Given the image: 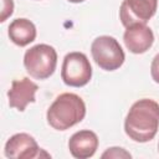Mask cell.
<instances>
[{
  "label": "cell",
  "instance_id": "6da1fadb",
  "mask_svg": "<svg viewBox=\"0 0 159 159\" xmlns=\"http://www.w3.org/2000/svg\"><path fill=\"white\" fill-rule=\"evenodd\" d=\"M159 128V103L150 98L134 102L124 119L125 134L137 143L152 140Z\"/></svg>",
  "mask_w": 159,
  "mask_h": 159
},
{
  "label": "cell",
  "instance_id": "7a4b0ae2",
  "mask_svg": "<svg viewBox=\"0 0 159 159\" xmlns=\"http://www.w3.org/2000/svg\"><path fill=\"white\" fill-rule=\"evenodd\" d=\"M86 116V104L76 93H62L52 102L46 113L47 123L56 130H67L82 122Z\"/></svg>",
  "mask_w": 159,
  "mask_h": 159
},
{
  "label": "cell",
  "instance_id": "3957f363",
  "mask_svg": "<svg viewBox=\"0 0 159 159\" xmlns=\"http://www.w3.org/2000/svg\"><path fill=\"white\" fill-rule=\"evenodd\" d=\"M24 66L26 72L36 80H46L56 70L57 52L47 43H39L29 50L24 55Z\"/></svg>",
  "mask_w": 159,
  "mask_h": 159
},
{
  "label": "cell",
  "instance_id": "277c9868",
  "mask_svg": "<svg viewBox=\"0 0 159 159\" xmlns=\"http://www.w3.org/2000/svg\"><path fill=\"white\" fill-rule=\"evenodd\" d=\"M91 53L94 62L104 71L118 70L125 60L124 51L119 42L112 36H98L91 45Z\"/></svg>",
  "mask_w": 159,
  "mask_h": 159
},
{
  "label": "cell",
  "instance_id": "5b68a950",
  "mask_svg": "<svg viewBox=\"0 0 159 159\" xmlns=\"http://www.w3.org/2000/svg\"><path fill=\"white\" fill-rule=\"evenodd\" d=\"M61 78L70 87H83L92 78V66L83 52H70L65 56Z\"/></svg>",
  "mask_w": 159,
  "mask_h": 159
},
{
  "label": "cell",
  "instance_id": "8992f818",
  "mask_svg": "<svg viewBox=\"0 0 159 159\" xmlns=\"http://www.w3.org/2000/svg\"><path fill=\"white\" fill-rule=\"evenodd\" d=\"M158 0H123L119 7V19L124 27L134 24H145L155 15Z\"/></svg>",
  "mask_w": 159,
  "mask_h": 159
},
{
  "label": "cell",
  "instance_id": "52a82bcc",
  "mask_svg": "<svg viewBox=\"0 0 159 159\" xmlns=\"http://www.w3.org/2000/svg\"><path fill=\"white\" fill-rule=\"evenodd\" d=\"M4 154L6 158L34 159L40 155V148L32 135L27 133H16L7 139Z\"/></svg>",
  "mask_w": 159,
  "mask_h": 159
},
{
  "label": "cell",
  "instance_id": "ba28073f",
  "mask_svg": "<svg viewBox=\"0 0 159 159\" xmlns=\"http://www.w3.org/2000/svg\"><path fill=\"white\" fill-rule=\"evenodd\" d=\"M123 41L132 53L140 55L152 47L154 42V34L145 24H134L125 27Z\"/></svg>",
  "mask_w": 159,
  "mask_h": 159
},
{
  "label": "cell",
  "instance_id": "9c48e42d",
  "mask_svg": "<svg viewBox=\"0 0 159 159\" xmlns=\"http://www.w3.org/2000/svg\"><path fill=\"white\" fill-rule=\"evenodd\" d=\"M37 89L39 86L27 77L14 80L11 88L7 91L9 106L11 108H16L19 112H24L29 103L35 102V94Z\"/></svg>",
  "mask_w": 159,
  "mask_h": 159
},
{
  "label": "cell",
  "instance_id": "30bf717a",
  "mask_svg": "<svg viewBox=\"0 0 159 159\" xmlns=\"http://www.w3.org/2000/svg\"><path fill=\"white\" fill-rule=\"evenodd\" d=\"M98 148V137L89 129H82L73 133L68 140V149L72 157L87 159L94 155Z\"/></svg>",
  "mask_w": 159,
  "mask_h": 159
},
{
  "label": "cell",
  "instance_id": "8fae6325",
  "mask_svg": "<svg viewBox=\"0 0 159 159\" xmlns=\"http://www.w3.org/2000/svg\"><path fill=\"white\" fill-rule=\"evenodd\" d=\"M7 34H9L10 40L15 45L24 47V46H27L29 43H31L36 39L37 31H36V26L34 25L32 21H30L29 19H25V17H19L10 22Z\"/></svg>",
  "mask_w": 159,
  "mask_h": 159
},
{
  "label": "cell",
  "instance_id": "7c38bea8",
  "mask_svg": "<svg viewBox=\"0 0 159 159\" xmlns=\"http://www.w3.org/2000/svg\"><path fill=\"white\" fill-rule=\"evenodd\" d=\"M102 158H132V155L123 148L112 147V148H108L102 154Z\"/></svg>",
  "mask_w": 159,
  "mask_h": 159
},
{
  "label": "cell",
  "instance_id": "4fadbf2b",
  "mask_svg": "<svg viewBox=\"0 0 159 159\" xmlns=\"http://www.w3.org/2000/svg\"><path fill=\"white\" fill-rule=\"evenodd\" d=\"M14 11V1L12 0H1V16L0 21L4 22L9 16L12 15Z\"/></svg>",
  "mask_w": 159,
  "mask_h": 159
},
{
  "label": "cell",
  "instance_id": "5bb4252c",
  "mask_svg": "<svg viewBox=\"0 0 159 159\" xmlns=\"http://www.w3.org/2000/svg\"><path fill=\"white\" fill-rule=\"evenodd\" d=\"M150 75L155 83L159 84V53H157L150 65Z\"/></svg>",
  "mask_w": 159,
  "mask_h": 159
},
{
  "label": "cell",
  "instance_id": "9a60e30c",
  "mask_svg": "<svg viewBox=\"0 0 159 159\" xmlns=\"http://www.w3.org/2000/svg\"><path fill=\"white\" fill-rule=\"evenodd\" d=\"M67 1L73 2V4H78V2H82V1H84V0H67Z\"/></svg>",
  "mask_w": 159,
  "mask_h": 159
},
{
  "label": "cell",
  "instance_id": "2e32d148",
  "mask_svg": "<svg viewBox=\"0 0 159 159\" xmlns=\"http://www.w3.org/2000/svg\"><path fill=\"white\" fill-rule=\"evenodd\" d=\"M158 150H159V143H158Z\"/></svg>",
  "mask_w": 159,
  "mask_h": 159
}]
</instances>
